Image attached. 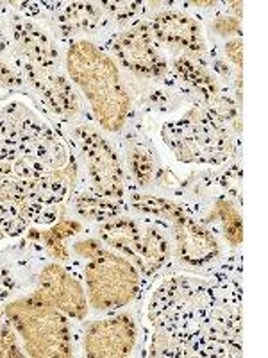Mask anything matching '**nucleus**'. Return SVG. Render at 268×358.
<instances>
[{
  "instance_id": "7ed1b4c3",
  "label": "nucleus",
  "mask_w": 268,
  "mask_h": 358,
  "mask_svg": "<svg viewBox=\"0 0 268 358\" xmlns=\"http://www.w3.org/2000/svg\"><path fill=\"white\" fill-rule=\"evenodd\" d=\"M27 357H73L75 338L72 321L38 294L11 299L4 305Z\"/></svg>"
},
{
  "instance_id": "6e6552de",
  "label": "nucleus",
  "mask_w": 268,
  "mask_h": 358,
  "mask_svg": "<svg viewBox=\"0 0 268 358\" xmlns=\"http://www.w3.org/2000/svg\"><path fill=\"white\" fill-rule=\"evenodd\" d=\"M25 85L40 97L41 104L63 122H72L81 115L82 101L75 86L59 69H38L22 57L11 56Z\"/></svg>"
},
{
  "instance_id": "2eb2a0df",
  "label": "nucleus",
  "mask_w": 268,
  "mask_h": 358,
  "mask_svg": "<svg viewBox=\"0 0 268 358\" xmlns=\"http://www.w3.org/2000/svg\"><path fill=\"white\" fill-rule=\"evenodd\" d=\"M54 15V33L57 40L73 41L79 36L94 34L110 24L107 15L97 2H68Z\"/></svg>"
},
{
  "instance_id": "b1692460",
  "label": "nucleus",
  "mask_w": 268,
  "mask_h": 358,
  "mask_svg": "<svg viewBox=\"0 0 268 358\" xmlns=\"http://www.w3.org/2000/svg\"><path fill=\"white\" fill-rule=\"evenodd\" d=\"M223 54L229 59L232 66L236 70V79H234V86H236V104L240 106L241 102V72H244V41L241 38H232L229 40L228 43L223 45Z\"/></svg>"
},
{
  "instance_id": "9d476101",
  "label": "nucleus",
  "mask_w": 268,
  "mask_h": 358,
  "mask_svg": "<svg viewBox=\"0 0 268 358\" xmlns=\"http://www.w3.org/2000/svg\"><path fill=\"white\" fill-rule=\"evenodd\" d=\"M34 294L56 306L70 321L82 322L88 315V297L79 274L68 265L50 262L40 268Z\"/></svg>"
},
{
  "instance_id": "bb28decb",
  "label": "nucleus",
  "mask_w": 268,
  "mask_h": 358,
  "mask_svg": "<svg viewBox=\"0 0 268 358\" xmlns=\"http://www.w3.org/2000/svg\"><path fill=\"white\" fill-rule=\"evenodd\" d=\"M25 83L22 79V76L18 73V70L15 66H11L9 63L2 62L0 59V88L8 90H20L24 88Z\"/></svg>"
},
{
  "instance_id": "20e7f679",
  "label": "nucleus",
  "mask_w": 268,
  "mask_h": 358,
  "mask_svg": "<svg viewBox=\"0 0 268 358\" xmlns=\"http://www.w3.org/2000/svg\"><path fill=\"white\" fill-rule=\"evenodd\" d=\"M161 134L175 158L190 165H220L234 151L231 131L206 108L193 106Z\"/></svg>"
},
{
  "instance_id": "6ab92c4d",
  "label": "nucleus",
  "mask_w": 268,
  "mask_h": 358,
  "mask_svg": "<svg viewBox=\"0 0 268 358\" xmlns=\"http://www.w3.org/2000/svg\"><path fill=\"white\" fill-rule=\"evenodd\" d=\"M84 231V226L79 219H59L40 233V244L43 245L47 255L54 262L70 265L72 264V252H70L68 241L75 238Z\"/></svg>"
},
{
  "instance_id": "f8f14e48",
  "label": "nucleus",
  "mask_w": 268,
  "mask_h": 358,
  "mask_svg": "<svg viewBox=\"0 0 268 358\" xmlns=\"http://www.w3.org/2000/svg\"><path fill=\"white\" fill-rule=\"evenodd\" d=\"M174 251L179 262L190 267H209L220 257V242L202 220L190 212L170 224Z\"/></svg>"
},
{
  "instance_id": "4468645a",
  "label": "nucleus",
  "mask_w": 268,
  "mask_h": 358,
  "mask_svg": "<svg viewBox=\"0 0 268 358\" xmlns=\"http://www.w3.org/2000/svg\"><path fill=\"white\" fill-rule=\"evenodd\" d=\"M140 219H142V229H140L138 248L131 262L136 265L145 283L152 281V278L170 260L172 245L168 238L170 224L149 217H140Z\"/></svg>"
},
{
  "instance_id": "aec40b11",
  "label": "nucleus",
  "mask_w": 268,
  "mask_h": 358,
  "mask_svg": "<svg viewBox=\"0 0 268 358\" xmlns=\"http://www.w3.org/2000/svg\"><path fill=\"white\" fill-rule=\"evenodd\" d=\"M70 203H72V210L79 220L91 224H100L104 220H110L124 213V210H127L124 203L106 199V197L98 196L89 188L73 194L70 197Z\"/></svg>"
},
{
  "instance_id": "cd10ccee",
  "label": "nucleus",
  "mask_w": 268,
  "mask_h": 358,
  "mask_svg": "<svg viewBox=\"0 0 268 358\" xmlns=\"http://www.w3.org/2000/svg\"><path fill=\"white\" fill-rule=\"evenodd\" d=\"M220 185L223 187V190L229 192V197H238L241 185V169L238 165L229 167L220 176Z\"/></svg>"
},
{
  "instance_id": "c756f323",
  "label": "nucleus",
  "mask_w": 268,
  "mask_h": 358,
  "mask_svg": "<svg viewBox=\"0 0 268 358\" xmlns=\"http://www.w3.org/2000/svg\"><path fill=\"white\" fill-rule=\"evenodd\" d=\"M4 317H6V315H4V305H2V301H0V322L4 321Z\"/></svg>"
},
{
  "instance_id": "0eeeda50",
  "label": "nucleus",
  "mask_w": 268,
  "mask_h": 358,
  "mask_svg": "<svg viewBox=\"0 0 268 358\" xmlns=\"http://www.w3.org/2000/svg\"><path fill=\"white\" fill-rule=\"evenodd\" d=\"M106 49L117 65L140 78L165 79L172 72L161 45L152 36L149 22L138 20L114 33L107 40Z\"/></svg>"
},
{
  "instance_id": "5701e85b",
  "label": "nucleus",
  "mask_w": 268,
  "mask_h": 358,
  "mask_svg": "<svg viewBox=\"0 0 268 358\" xmlns=\"http://www.w3.org/2000/svg\"><path fill=\"white\" fill-rule=\"evenodd\" d=\"M20 358L27 357L22 346V341L18 337L15 326L9 322V319L4 317L0 322V358Z\"/></svg>"
},
{
  "instance_id": "f03ea898",
  "label": "nucleus",
  "mask_w": 268,
  "mask_h": 358,
  "mask_svg": "<svg viewBox=\"0 0 268 358\" xmlns=\"http://www.w3.org/2000/svg\"><path fill=\"white\" fill-rule=\"evenodd\" d=\"M215 299V280L170 276L152 294L147 321L152 328H168L190 341L191 357H204V331Z\"/></svg>"
},
{
  "instance_id": "393cba45",
  "label": "nucleus",
  "mask_w": 268,
  "mask_h": 358,
  "mask_svg": "<svg viewBox=\"0 0 268 358\" xmlns=\"http://www.w3.org/2000/svg\"><path fill=\"white\" fill-rule=\"evenodd\" d=\"M106 249V245L102 244L100 238L97 236H86V238H77L73 241L70 245V252H72V262L73 258H79L81 262L91 260Z\"/></svg>"
},
{
  "instance_id": "c85d7f7f",
  "label": "nucleus",
  "mask_w": 268,
  "mask_h": 358,
  "mask_svg": "<svg viewBox=\"0 0 268 358\" xmlns=\"http://www.w3.org/2000/svg\"><path fill=\"white\" fill-rule=\"evenodd\" d=\"M9 50H13V43H11V38L8 36L4 29L0 27V56L2 54H8Z\"/></svg>"
},
{
  "instance_id": "a878e982",
  "label": "nucleus",
  "mask_w": 268,
  "mask_h": 358,
  "mask_svg": "<svg viewBox=\"0 0 268 358\" xmlns=\"http://www.w3.org/2000/svg\"><path fill=\"white\" fill-rule=\"evenodd\" d=\"M213 31L220 38H240L241 36V24L238 18L231 17L229 13H220L213 20Z\"/></svg>"
},
{
  "instance_id": "1a4fd4ad",
  "label": "nucleus",
  "mask_w": 268,
  "mask_h": 358,
  "mask_svg": "<svg viewBox=\"0 0 268 358\" xmlns=\"http://www.w3.org/2000/svg\"><path fill=\"white\" fill-rule=\"evenodd\" d=\"M77 338L84 357H129L138 344V324L127 312L106 313V317L88 322Z\"/></svg>"
},
{
  "instance_id": "a211bd4d",
  "label": "nucleus",
  "mask_w": 268,
  "mask_h": 358,
  "mask_svg": "<svg viewBox=\"0 0 268 358\" xmlns=\"http://www.w3.org/2000/svg\"><path fill=\"white\" fill-rule=\"evenodd\" d=\"M126 208L140 217L158 219L168 224L188 213L186 206H183V204L165 199L161 196H154V194H145V192L136 190V188L127 190Z\"/></svg>"
},
{
  "instance_id": "423d86ee",
  "label": "nucleus",
  "mask_w": 268,
  "mask_h": 358,
  "mask_svg": "<svg viewBox=\"0 0 268 358\" xmlns=\"http://www.w3.org/2000/svg\"><path fill=\"white\" fill-rule=\"evenodd\" d=\"M70 134L77 162L82 163L88 172L89 190L106 199L126 204L129 190L126 169L106 136L88 122L75 124Z\"/></svg>"
},
{
  "instance_id": "ddd939ff",
  "label": "nucleus",
  "mask_w": 268,
  "mask_h": 358,
  "mask_svg": "<svg viewBox=\"0 0 268 358\" xmlns=\"http://www.w3.org/2000/svg\"><path fill=\"white\" fill-rule=\"evenodd\" d=\"M13 54L38 69H59L61 52L57 43L41 25L31 18L15 17L9 22Z\"/></svg>"
},
{
  "instance_id": "4be33fe9",
  "label": "nucleus",
  "mask_w": 268,
  "mask_h": 358,
  "mask_svg": "<svg viewBox=\"0 0 268 358\" xmlns=\"http://www.w3.org/2000/svg\"><path fill=\"white\" fill-rule=\"evenodd\" d=\"M213 215H216V219L220 220V229H222L225 242L232 249L240 248V244L244 242V219L231 197H218L213 206Z\"/></svg>"
},
{
  "instance_id": "39448f33",
  "label": "nucleus",
  "mask_w": 268,
  "mask_h": 358,
  "mask_svg": "<svg viewBox=\"0 0 268 358\" xmlns=\"http://www.w3.org/2000/svg\"><path fill=\"white\" fill-rule=\"evenodd\" d=\"M81 280L88 305L104 315L131 305L145 287L136 265L107 248L91 260L82 262Z\"/></svg>"
},
{
  "instance_id": "9b49d317",
  "label": "nucleus",
  "mask_w": 268,
  "mask_h": 358,
  "mask_svg": "<svg viewBox=\"0 0 268 358\" xmlns=\"http://www.w3.org/2000/svg\"><path fill=\"white\" fill-rule=\"evenodd\" d=\"M149 27L161 49L174 50L175 56H186L202 65H209L202 27L191 15L168 9L154 15L149 20Z\"/></svg>"
},
{
  "instance_id": "f3484780",
  "label": "nucleus",
  "mask_w": 268,
  "mask_h": 358,
  "mask_svg": "<svg viewBox=\"0 0 268 358\" xmlns=\"http://www.w3.org/2000/svg\"><path fill=\"white\" fill-rule=\"evenodd\" d=\"M140 229H142V219L140 217L120 215L110 220L97 224L95 236L111 251H117L126 258L133 260L140 241Z\"/></svg>"
},
{
  "instance_id": "f257e3e1",
  "label": "nucleus",
  "mask_w": 268,
  "mask_h": 358,
  "mask_svg": "<svg viewBox=\"0 0 268 358\" xmlns=\"http://www.w3.org/2000/svg\"><path fill=\"white\" fill-rule=\"evenodd\" d=\"M63 63L72 85L88 102L95 122L106 133H122L133 104L120 69L110 52L95 41L79 38L68 41Z\"/></svg>"
},
{
  "instance_id": "dca6fc26",
  "label": "nucleus",
  "mask_w": 268,
  "mask_h": 358,
  "mask_svg": "<svg viewBox=\"0 0 268 358\" xmlns=\"http://www.w3.org/2000/svg\"><path fill=\"white\" fill-rule=\"evenodd\" d=\"M170 65V70H174V76L195 106L207 110L225 92L220 81L207 70V65L186 56H175Z\"/></svg>"
},
{
  "instance_id": "412c9836",
  "label": "nucleus",
  "mask_w": 268,
  "mask_h": 358,
  "mask_svg": "<svg viewBox=\"0 0 268 358\" xmlns=\"http://www.w3.org/2000/svg\"><path fill=\"white\" fill-rule=\"evenodd\" d=\"M127 162V181H129V188H142L151 187L156 181L158 176V165L149 151V147L142 142H131L126 152Z\"/></svg>"
}]
</instances>
